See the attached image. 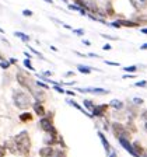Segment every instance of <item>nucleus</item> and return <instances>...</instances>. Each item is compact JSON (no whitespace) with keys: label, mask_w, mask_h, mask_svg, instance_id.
I'll use <instances>...</instances> for the list:
<instances>
[{"label":"nucleus","mask_w":147,"mask_h":157,"mask_svg":"<svg viewBox=\"0 0 147 157\" xmlns=\"http://www.w3.org/2000/svg\"><path fill=\"white\" fill-rule=\"evenodd\" d=\"M140 49H141V51H144V49H147V44H144V45H141V46H140Z\"/></svg>","instance_id":"39"},{"label":"nucleus","mask_w":147,"mask_h":157,"mask_svg":"<svg viewBox=\"0 0 147 157\" xmlns=\"http://www.w3.org/2000/svg\"><path fill=\"white\" fill-rule=\"evenodd\" d=\"M130 3L137 11H141L147 7V0H130Z\"/></svg>","instance_id":"13"},{"label":"nucleus","mask_w":147,"mask_h":157,"mask_svg":"<svg viewBox=\"0 0 147 157\" xmlns=\"http://www.w3.org/2000/svg\"><path fill=\"white\" fill-rule=\"evenodd\" d=\"M67 104H69V105H72V107H74V108H77L78 111H81L83 114H84V115H87L88 118H92V114H88V112L85 111V109H83V108L80 107V105H78L77 102H74V101H73V100H67Z\"/></svg>","instance_id":"15"},{"label":"nucleus","mask_w":147,"mask_h":157,"mask_svg":"<svg viewBox=\"0 0 147 157\" xmlns=\"http://www.w3.org/2000/svg\"><path fill=\"white\" fill-rule=\"evenodd\" d=\"M133 102H134L136 105H141V104H143V100H141V98H134Z\"/></svg>","instance_id":"32"},{"label":"nucleus","mask_w":147,"mask_h":157,"mask_svg":"<svg viewBox=\"0 0 147 157\" xmlns=\"http://www.w3.org/2000/svg\"><path fill=\"white\" fill-rule=\"evenodd\" d=\"M143 21H144V23H147V16H139L136 18V23H140L141 24Z\"/></svg>","instance_id":"26"},{"label":"nucleus","mask_w":147,"mask_h":157,"mask_svg":"<svg viewBox=\"0 0 147 157\" xmlns=\"http://www.w3.org/2000/svg\"><path fill=\"white\" fill-rule=\"evenodd\" d=\"M53 88H55V90H56V91H58V93H62V94H63V93H66L65 90H63V88L60 87V86H59V84H56V86H55V87H53Z\"/></svg>","instance_id":"30"},{"label":"nucleus","mask_w":147,"mask_h":157,"mask_svg":"<svg viewBox=\"0 0 147 157\" xmlns=\"http://www.w3.org/2000/svg\"><path fill=\"white\" fill-rule=\"evenodd\" d=\"M80 93H91V94H108V90L104 88H98V87H91V88H77Z\"/></svg>","instance_id":"10"},{"label":"nucleus","mask_w":147,"mask_h":157,"mask_svg":"<svg viewBox=\"0 0 147 157\" xmlns=\"http://www.w3.org/2000/svg\"><path fill=\"white\" fill-rule=\"evenodd\" d=\"M6 151H7L6 146H2V144H0V157H4V156H6Z\"/></svg>","instance_id":"27"},{"label":"nucleus","mask_w":147,"mask_h":157,"mask_svg":"<svg viewBox=\"0 0 147 157\" xmlns=\"http://www.w3.org/2000/svg\"><path fill=\"white\" fill-rule=\"evenodd\" d=\"M112 132H114V135H115V137H116V139H121V137L130 139V132L127 131V129L122 124L114 122V124H112Z\"/></svg>","instance_id":"4"},{"label":"nucleus","mask_w":147,"mask_h":157,"mask_svg":"<svg viewBox=\"0 0 147 157\" xmlns=\"http://www.w3.org/2000/svg\"><path fill=\"white\" fill-rule=\"evenodd\" d=\"M83 44H84V45H90V41H87V39H85V41H83Z\"/></svg>","instance_id":"42"},{"label":"nucleus","mask_w":147,"mask_h":157,"mask_svg":"<svg viewBox=\"0 0 147 157\" xmlns=\"http://www.w3.org/2000/svg\"><path fill=\"white\" fill-rule=\"evenodd\" d=\"M63 2H67V0H63Z\"/></svg>","instance_id":"51"},{"label":"nucleus","mask_w":147,"mask_h":157,"mask_svg":"<svg viewBox=\"0 0 147 157\" xmlns=\"http://www.w3.org/2000/svg\"><path fill=\"white\" fill-rule=\"evenodd\" d=\"M109 49H111V45H104V51H109Z\"/></svg>","instance_id":"36"},{"label":"nucleus","mask_w":147,"mask_h":157,"mask_svg":"<svg viewBox=\"0 0 147 157\" xmlns=\"http://www.w3.org/2000/svg\"><path fill=\"white\" fill-rule=\"evenodd\" d=\"M53 157H66V153L62 149H58V150L55 151V154H53Z\"/></svg>","instance_id":"24"},{"label":"nucleus","mask_w":147,"mask_h":157,"mask_svg":"<svg viewBox=\"0 0 147 157\" xmlns=\"http://www.w3.org/2000/svg\"><path fill=\"white\" fill-rule=\"evenodd\" d=\"M123 70L127 72V73H134L137 70V66H127V67H125Z\"/></svg>","instance_id":"25"},{"label":"nucleus","mask_w":147,"mask_h":157,"mask_svg":"<svg viewBox=\"0 0 147 157\" xmlns=\"http://www.w3.org/2000/svg\"><path fill=\"white\" fill-rule=\"evenodd\" d=\"M23 14H24L25 17H31V16H32V11H31V10H24Z\"/></svg>","instance_id":"31"},{"label":"nucleus","mask_w":147,"mask_h":157,"mask_svg":"<svg viewBox=\"0 0 147 157\" xmlns=\"http://www.w3.org/2000/svg\"><path fill=\"white\" fill-rule=\"evenodd\" d=\"M10 60H0V67L2 69H4V70H7V69L10 67Z\"/></svg>","instance_id":"22"},{"label":"nucleus","mask_w":147,"mask_h":157,"mask_svg":"<svg viewBox=\"0 0 147 157\" xmlns=\"http://www.w3.org/2000/svg\"><path fill=\"white\" fill-rule=\"evenodd\" d=\"M10 63H11V65H17V59L10 58Z\"/></svg>","instance_id":"35"},{"label":"nucleus","mask_w":147,"mask_h":157,"mask_svg":"<svg viewBox=\"0 0 147 157\" xmlns=\"http://www.w3.org/2000/svg\"><path fill=\"white\" fill-rule=\"evenodd\" d=\"M0 33H2V34H3V33H4V31H3V29H2V28H0Z\"/></svg>","instance_id":"50"},{"label":"nucleus","mask_w":147,"mask_h":157,"mask_svg":"<svg viewBox=\"0 0 147 157\" xmlns=\"http://www.w3.org/2000/svg\"><path fill=\"white\" fill-rule=\"evenodd\" d=\"M73 33L77 34V35H84V31H83V29H73Z\"/></svg>","instance_id":"33"},{"label":"nucleus","mask_w":147,"mask_h":157,"mask_svg":"<svg viewBox=\"0 0 147 157\" xmlns=\"http://www.w3.org/2000/svg\"><path fill=\"white\" fill-rule=\"evenodd\" d=\"M14 35H16V36H18V38L21 39V41H24V42H28L29 39H31L28 35H27V34H24V33H20V31H17V33H14Z\"/></svg>","instance_id":"20"},{"label":"nucleus","mask_w":147,"mask_h":157,"mask_svg":"<svg viewBox=\"0 0 147 157\" xmlns=\"http://www.w3.org/2000/svg\"><path fill=\"white\" fill-rule=\"evenodd\" d=\"M66 93H67L69 95H73V97H74V95H76V94H74V93H73V91H66Z\"/></svg>","instance_id":"44"},{"label":"nucleus","mask_w":147,"mask_h":157,"mask_svg":"<svg viewBox=\"0 0 147 157\" xmlns=\"http://www.w3.org/2000/svg\"><path fill=\"white\" fill-rule=\"evenodd\" d=\"M83 104H84V107H85V108H88L90 111H92V108L95 107V105L92 104L91 100H84V101H83Z\"/></svg>","instance_id":"21"},{"label":"nucleus","mask_w":147,"mask_h":157,"mask_svg":"<svg viewBox=\"0 0 147 157\" xmlns=\"http://www.w3.org/2000/svg\"><path fill=\"white\" fill-rule=\"evenodd\" d=\"M4 146L6 149L10 151L11 154H17L18 150H17V144H16V140H14V137H10L7 140H4Z\"/></svg>","instance_id":"9"},{"label":"nucleus","mask_w":147,"mask_h":157,"mask_svg":"<svg viewBox=\"0 0 147 157\" xmlns=\"http://www.w3.org/2000/svg\"><path fill=\"white\" fill-rule=\"evenodd\" d=\"M118 140H119L121 146L123 147L125 150H127V151H129V153H130L133 157H137L136 151H134V149H133V144L130 143V139H125V137H121V139H118Z\"/></svg>","instance_id":"6"},{"label":"nucleus","mask_w":147,"mask_h":157,"mask_svg":"<svg viewBox=\"0 0 147 157\" xmlns=\"http://www.w3.org/2000/svg\"><path fill=\"white\" fill-rule=\"evenodd\" d=\"M141 33H143V34H147V28H143V29H141Z\"/></svg>","instance_id":"46"},{"label":"nucleus","mask_w":147,"mask_h":157,"mask_svg":"<svg viewBox=\"0 0 147 157\" xmlns=\"http://www.w3.org/2000/svg\"><path fill=\"white\" fill-rule=\"evenodd\" d=\"M105 63H107V65H111V66H119V63L118 62H109V60H107Z\"/></svg>","instance_id":"34"},{"label":"nucleus","mask_w":147,"mask_h":157,"mask_svg":"<svg viewBox=\"0 0 147 157\" xmlns=\"http://www.w3.org/2000/svg\"><path fill=\"white\" fill-rule=\"evenodd\" d=\"M77 69H78V72H80V73H84V75H90V73H91V67H88V66L78 65Z\"/></svg>","instance_id":"18"},{"label":"nucleus","mask_w":147,"mask_h":157,"mask_svg":"<svg viewBox=\"0 0 147 157\" xmlns=\"http://www.w3.org/2000/svg\"><path fill=\"white\" fill-rule=\"evenodd\" d=\"M66 76H67V77H70V76H73V72H67V73H66Z\"/></svg>","instance_id":"43"},{"label":"nucleus","mask_w":147,"mask_h":157,"mask_svg":"<svg viewBox=\"0 0 147 157\" xmlns=\"http://www.w3.org/2000/svg\"><path fill=\"white\" fill-rule=\"evenodd\" d=\"M24 66H25V67L28 69V70H35V69H34V66L31 65V59H28V58H27L25 60H24Z\"/></svg>","instance_id":"23"},{"label":"nucleus","mask_w":147,"mask_h":157,"mask_svg":"<svg viewBox=\"0 0 147 157\" xmlns=\"http://www.w3.org/2000/svg\"><path fill=\"white\" fill-rule=\"evenodd\" d=\"M36 86H38V87H41V88H43V90H48V88H49V86L45 84V83H42V82H36Z\"/></svg>","instance_id":"28"},{"label":"nucleus","mask_w":147,"mask_h":157,"mask_svg":"<svg viewBox=\"0 0 147 157\" xmlns=\"http://www.w3.org/2000/svg\"><path fill=\"white\" fill-rule=\"evenodd\" d=\"M85 4V9L90 10V11H92V13H97L98 11V7L97 4H95V0H83Z\"/></svg>","instance_id":"14"},{"label":"nucleus","mask_w":147,"mask_h":157,"mask_svg":"<svg viewBox=\"0 0 147 157\" xmlns=\"http://www.w3.org/2000/svg\"><path fill=\"white\" fill-rule=\"evenodd\" d=\"M39 128L42 129L43 132H49L51 129L53 128V122H52V115H49V117H42L41 118V121H39Z\"/></svg>","instance_id":"5"},{"label":"nucleus","mask_w":147,"mask_h":157,"mask_svg":"<svg viewBox=\"0 0 147 157\" xmlns=\"http://www.w3.org/2000/svg\"><path fill=\"white\" fill-rule=\"evenodd\" d=\"M14 140H16L18 154H21V156H24V157H28L29 151H31V139H29L28 132L27 131L20 132L18 135L14 136Z\"/></svg>","instance_id":"1"},{"label":"nucleus","mask_w":147,"mask_h":157,"mask_svg":"<svg viewBox=\"0 0 147 157\" xmlns=\"http://www.w3.org/2000/svg\"><path fill=\"white\" fill-rule=\"evenodd\" d=\"M52 75H53L52 72H45V73H43V76H52Z\"/></svg>","instance_id":"38"},{"label":"nucleus","mask_w":147,"mask_h":157,"mask_svg":"<svg viewBox=\"0 0 147 157\" xmlns=\"http://www.w3.org/2000/svg\"><path fill=\"white\" fill-rule=\"evenodd\" d=\"M132 77H133V76H132V75H129V76H123V78H132Z\"/></svg>","instance_id":"45"},{"label":"nucleus","mask_w":147,"mask_h":157,"mask_svg":"<svg viewBox=\"0 0 147 157\" xmlns=\"http://www.w3.org/2000/svg\"><path fill=\"white\" fill-rule=\"evenodd\" d=\"M18 119L21 122H29V121H32V115L29 114V112H23V114H20V117H18Z\"/></svg>","instance_id":"17"},{"label":"nucleus","mask_w":147,"mask_h":157,"mask_svg":"<svg viewBox=\"0 0 147 157\" xmlns=\"http://www.w3.org/2000/svg\"><path fill=\"white\" fill-rule=\"evenodd\" d=\"M134 86H136V87H147V82H144V80H141V82H137Z\"/></svg>","instance_id":"29"},{"label":"nucleus","mask_w":147,"mask_h":157,"mask_svg":"<svg viewBox=\"0 0 147 157\" xmlns=\"http://www.w3.org/2000/svg\"><path fill=\"white\" fill-rule=\"evenodd\" d=\"M98 136H100V139H101V142H102V144H104V149H105V151H109L111 150V146H109V142L107 140V137H105V135L102 133V132H98Z\"/></svg>","instance_id":"16"},{"label":"nucleus","mask_w":147,"mask_h":157,"mask_svg":"<svg viewBox=\"0 0 147 157\" xmlns=\"http://www.w3.org/2000/svg\"><path fill=\"white\" fill-rule=\"evenodd\" d=\"M46 3H53V0H45Z\"/></svg>","instance_id":"48"},{"label":"nucleus","mask_w":147,"mask_h":157,"mask_svg":"<svg viewBox=\"0 0 147 157\" xmlns=\"http://www.w3.org/2000/svg\"><path fill=\"white\" fill-rule=\"evenodd\" d=\"M104 38H107V39H116V38H114V36H109V35H102Z\"/></svg>","instance_id":"37"},{"label":"nucleus","mask_w":147,"mask_h":157,"mask_svg":"<svg viewBox=\"0 0 147 157\" xmlns=\"http://www.w3.org/2000/svg\"><path fill=\"white\" fill-rule=\"evenodd\" d=\"M17 82H18V84L21 86V87L27 88L29 93H31L34 88L36 87V82H34L32 77H31V76H28L25 72H23V70L17 72Z\"/></svg>","instance_id":"3"},{"label":"nucleus","mask_w":147,"mask_h":157,"mask_svg":"<svg viewBox=\"0 0 147 157\" xmlns=\"http://www.w3.org/2000/svg\"><path fill=\"white\" fill-rule=\"evenodd\" d=\"M0 60H4V59H3V56H2V53H0Z\"/></svg>","instance_id":"49"},{"label":"nucleus","mask_w":147,"mask_h":157,"mask_svg":"<svg viewBox=\"0 0 147 157\" xmlns=\"http://www.w3.org/2000/svg\"><path fill=\"white\" fill-rule=\"evenodd\" d=\"M32 108H34V112H35L38 117H45L46 111H45V108H43L42 102H39V101H35L32 104Z\"/></svg>","instance_id":"12"},{"label":"nucleus","mask_w":147,"mask_h":157,"mask_svg":"<svg viewBox=\"0 0 147 157\" xmlns=\"http://www.w3.org/2000/svg\"><path fill=\"white\" fill-rule=\"evenodd\" d=\"M109 105L108 104H100V105H95L92 108V117H104V114L108 111Z\"/></svg>","instance_id":"8"},{"label":"nucleus","mask_w":147,"mask_h":157,"mask_svg":"<svg viewBox=\"0 0 147 157\" xmlns=\"http://www.w3.org/2000/svg\"><path fill=\"white\" fill-rule=\"evenodd\" d=\"M115 28H119V27H130V28H134V27H139V23L136 21H127V20H118V21H114L111 24Z\"/></svg>","instance_id":"7"},{"label":"nucleus","mask_w":147,"mask_h":157,"mask_svg":"<svg viewBox=\"0 0 147 157\" xmlns=\"http://www.w3.org/2000/svg\"><path fill=\"white\" fill-rule=\"evenodd\" d=\"M144 129H146V132H147V121H144Z\"/></svg>","instance_id":"47"},{"label":"nucleus","mask_w":147,"mask_h":157,"mask_svg":"<svg viewBox=\"0 0 147 157\" xmlns=\"http://www.w3.org/2000/svg\"><path fill=\"white\" fill-rule=\"evenodd\" d=\"M53 154H55V150H53L52 146H43L39 149V156L41 157H53Z\"/></svg>","instance_id":"11"},{"label":"nucleus","mask_w":147,"mask_h":157,"mask_svg":"<svg viewBox=\"0 0 147 157\" xmlns=\"http://www.w3.org/2000/svg\"><path fill=\"white\" fill-rule=\"evenodd\" d=\"M24 55H25V56H27V58H28V59H31V58H32V56L29 55V53H28V52H24Z\"/></svg>","instance_id":"40"},{"label":"nucleus","mask_w":147,"mask_h":157,"mask_svg":"<svg viewBox=\"0 0 147 157\" xmlns=\"http://www.w3.org/2000/svg\"><path fill=\"white\" fill-rule=\"evenodd\" d=\"M13 101L14 105L20 109H28L34 104L32 100H31V95L27 94L25 91H21V90H16L13 93Z\"/></svg>","instance_id":"2"},{"label":"nucleus","mask_w":147,"mask_h":157,"mask_svg":"<svg viewBox=\"0 0 147 157\" xmlns=\"http://www.w3.org/2000/svg\"><path fill=\"white\" fill-rule=\"evenodd\" d=\"M111 107H114L115 109H122V108H123V102L119 101V100H112Z\"/></svg>","instance_id":"19"},{"label":"nucleus","mask_w":147,"mask_h":157,"mask_svg":"<svg viewBox=\"0 0 147 157\" xmlns=\"http://www.w3.org/2000/svg\"><path fill=\"white\" fill-rule=\"evenodd\" d=\"M109 157H116V153H115V151H111V154H109Z\"/></svg>","instance_id":"41"}]
</instances>
